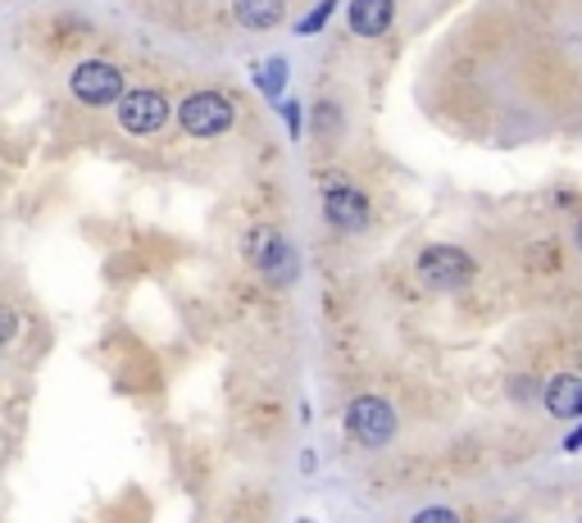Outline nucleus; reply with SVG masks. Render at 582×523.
I'll return each mask as SVG.
<instances>
[{
  "label": "nucleus",
  "mask_w": 582,
  "mask_h": 523,
  "mask_svg": "<svg viewBox=\"0 0 582 523\" xmlns=\"http://www.w3.org/2000/svg\"><path fill=\"white\" fill-rule=\"evenodd\" d=\"M232 101L223 97V91H197V97H187L182 101V110H178V123H182V132L187 137H201V141H210V137H223L228 128H232Z\"/></svg>",
  "instance_id": "f257e3e1"
},
{
  "label": "nucleus",
  "mask_w": 582,
  "mask_h": 523,
  "mask_svg": "<svg viewBox=\"0 0 582 523\" xmlns=\"http://www.w3.org/2000/svg\"><path fill=\"white\" fill-rule=\"evenodd\" d=\"M69 91H73L78 105L106 110V105H119V97H123V73L106 60H82L69 78Z\"/></svg>",
  "instance_id": "f03ea898"
},
{
  "label": "nucleus",
  "mask_w": 582,
  "mask_h": 523,
  "mask_svg": "<svg viewBox=\"0 0 582 523\" xmlns=\"http://www.w3.org/2000/svg\"><path fill=\"white\" fill-rule=\"evenodd\" d=\"M347 433L360 442V446H387L397 437V414L382 396H355L351 410H347Z\"/></svg>",
  "instance_id": "7ed1b4c3"
},
{
  "label": "nucleus",
  "mask_w": 582,
  "mask_h": 523,
  "mask_svg": "<svg viewBox=\"0 0 582 523\" xmlns=\"http://www.w3.org/2000/svg\"><path fill=\"white\" fill-rule=\"evenodd\" d=\"M169 123V101L155 87H137L119 97V128L132 137H155Z\"/></svg>",
  "instance_id": "20e7f679"
},
{
  "label": "nucleus",
  "mask_w": 582,
  "mask_h": 523,
  "mask_svg": "<svg viewBox=\"0 0 582 523\" xmlns=\"http://www.w3.org/2000/svg\"><path fill=\"white\" fill-rule=\"evenodd\" d=\"M247 260L269 278L278 288H287L291 278H297V251H291L273 228H251L247 232Z\"/></svg>",
  "instance_id": "39448f33"
},
{
  "label": "nucleus",
  "mask_w": 582,
  "mask_h": 523,
  "mask_svg": "<svg viewBox=\"0 0 582 523\" xmlns=\"http://www.w3.org/2000/svg\"><path fill=\"white\" fill-rule=\"evenodd\" d=\"M419 278L432 292H455L473 278V260L460 247H428L419 255Z\"/></svg>",
  "instance_id": "423d86ee"
},
{
  "label": "nucleus",
  "mask_w": 582,
  "mask_h": 523,
  "mask_svg": "<svg viewBox=\"0 0 582 523\" xmlns=\"http://www.w3.org/2000/svg\"><path fill=\"white\" fill-rule=\"evenodd\" d=\"M323 219L332 228L342 232H355L369 223V201L364 192H355V187H347L342 178H323Z\"/></svg>",
  "instance_id": "0eeeda50"
},
{
  "label": "nucleus",
  "mask_w": 582,
  "mask_h": 523,
  "mask_svg": "<svg viewBox=\"0 0 582 523\" xmlns=\"http://www.w3.org/2000/svg\"><path fill=\"white\" fill-rule=\"evenodd\" d=\"M542 401H546V410H551L555 419H573V414H582V378H573V373L551 378V383L542 388Z\"/></svg>",
  "instance_id": "6e6552de"
},
{
  "label": "nucleus",
  "mask_w": 582,
  "mask_h": 523,
  "mask_svg": "<svg viewBox=\"0 0 582 523\" xmlns=\"http://www.w3.org/2000/svg\"><path fill=\"white\" fill-rule=\"evenodd\" d=\"M392 28V0H351V32L355 37H382Z\"/></svg>",
  "instance_id": "1a4fd4ad"
},
{
  "label": "nucleus",
  "mask_w": 582,
  "mask_h": 523,
  "mask_svg": "<svg viewBox=\"0 0 582 523\" xmlns=\"http://www.w3.org/2000/svg\"><path fill=\"white\" fill-rule=\"evenodd\" d=\"M232 14L241 28L251 32H269L282 23V0H232Z\"/></svg>",
  "instance_id": "9d476101"
},
{
  "label": "nucleus",
  "mask_w": 582,
  "mask_h": 523,
  "mask_svg": "<svg viewBox=\"0 0 582 523\" xmlns=\"http://www.w3.org/2000/svg\"><path fill=\"white\" fill-rule=\"evenodd\" d=\"M255 82L264 87V97H273V101H278V97H282V82H287V60H278V56H273L264 69H255Z\"/></svg>",
  "instance_id": "9b49d317"
},
{
  "label": "nucleus",
  "mask_w": 582,
  "mask_h": 523,
  "mask_svg": "<svg viewBox=\"0 0 582 523\" xmlns=\"http://www.w3.org/2000/svg\"><path fill=\"white\" fill-rule=\"evenodd\" d=\"M332 6H337V0H319V6H314V10L305 14V23H301V32H305V37H310V32H319V28H323V23L332 19Z\"/></svg>",
  "instance_id": "f8f14e48"
},
{
  "label": "nucleus",
  "mask_w": 582,
  "mask_h": 523,
  "mask_svg": "<svg viewBox=\"0 0 582 523\" xmlns=\"http://www.w3.org/2000/svg\"><path fill=\"white\" fill-rule=\"evenodd\" d=\"M19 338V314L10 305H0V346H10Z\"/></svg>",
  "instance_id": "ddd939ff"
},
{
  "label": "nucleus",
  "mask_w": 582,
  "mask_h": 523,
  "mask_svg": "<svg viewBox=\"0 0 582 523\" xmlns=\"http://www.w3.org/2000/svg\"><path fill=\"white\" fill-rule=\"evenodd\" d=\"M410 523H460V519H455V510H446V505H428V510H419Z\"/></svg>",
  "instance_id": "4468645a"
},
{
  "label": "nucleus",
  "mask_w": 582,
  "mask_h": 523,
  "mask_svg": "<svg viewBox=\"0 0 582 523\" xmlns=\"http://www.w3.org/2000/svg\"><path fill=\"white\" fill-rule=\"evenodd\" d=\"M282 119H287L291 137H297V128H301V110H297V101H291V105H282Z\"/></svg>",
  "instance_id": "2eb2a0df"
},
{
  "label": "nucleus",
  "mask_w": 582,
  "mask_h": 523,
  "mask_svg": "<svg viewBox=\"0 0 582 523\" xmlns=\"http://www.w3.org/2000/svg\"><path fill=\"white\" fill-rule=\"evenodd\" d=\"M564 451H582V428H578V433H569V437H564Z\"/></svg>",
  "instance_id": "dca6fc26"
},
{
  "label": "nucleus",
  "mask_w": 582,
  "mask_h": 523,
  "mask_svg": "<svg viewBox=\"0 0 582 523\" xmlns=\"http://www.w3.org/2000/svg\"><path fill=\"white\" fill-rule=\"evenodd\" d=\"M573 242H578V251H582V219H578V232H573Z\"/></svg>",
  "instance_id": "f3484780"
},
{
  "label": "nucleus",
  "mask_w": 582,
  "mask_h": 523,
  "mask_svg": "<svg viewBox=\"0 0 582 523\" xmlns=\"http://www.w3.org/2000/svg\"><path fill=\"white\" fill-rule=\"evenodd\" d=\"M301 523H314V519H301Z\"/></svg>",
  "instance_id": "a211bd4d"
},
{
  "label": "nucleus",
  "mask_w": 582,
  "mask_h": 523,
  "mask_svg": "<svg viewBox=\"0 0 582 523\" xmlns=\"http://www.w3.org/2000/svg\"><path fill=\"white\" fill-rule=\"evenodd\" d=\"M578 523H582V514H578Z\"/></svg>",
  "instance_id": "6ab92c4d"
}]
</instances>
